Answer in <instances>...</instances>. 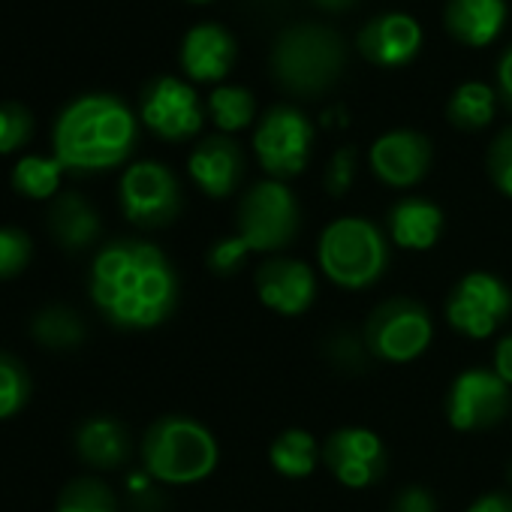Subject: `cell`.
I'll return each instance as SVG.
<instances>
[{
  "instance_id": "7402d4cb",
  "label": "cell",
  "mask_w": 512,
  "mask_h": 512,
  "mask_svg": "<svg viewBox=\"0 0 512 512\" xmlns=\"http://www.w3.org/2000/svg\"><path fill=\"white\" fill-rule=\"evenodd\" d=\"M443 232V211L431 199L407 196L389 211V235L404 250H431Z\"/></svg>"
},
{
  "instance_id": "f35d334b",
  "label": "cell",
  "mask_w": 512,
  "mask_h": 512,
  "mask_svg": "<svg viewBox=\"0 0 512 512\" xmlns=\"http://www.w3.org/2000/svg\"><path fill=\"white\" fill-rule=\"evenodd\" d=\"M317 7H323V10H332V13H338V10H347V7H353L356 0H314Z\"/></svg>"
},
{
  "instance_id": "4316f807",
  "label": "cell",
  "mask_w": 512,
  "mask_h": 512,
  "mask_svg": "<svg viewBox=\"0 0 512 512\" xmlns=\"http://www.w3.org/2000/svg\"><path fill=\"white\" fill-rule=\"evenodd\" d=\"M208 115L217 124L220 133H238L244 130L256 115V100L247 88L238 85H220L208 97Z\"/></svg>"
},
{
  "instance_id": "f546056e",
  "label": "cell",
  "mask_w": 512,
  "mask_h": 512,
  "mask_svg": "<svg viewBox=\"0 0 512 512\" xmlns=\"http://www.w3.org/2000/svg\"><path fill=\"white\" fill-rule=\"evenodd\" d=\"M34 260V238L22 226H0V281L19 278Z\"/></svg>"
},
{
  "instance_id": "ab89813d",
  "label": "cell",
  "mask_w": 512,
  "mask_h": 512,
  "mask_svg": "<svg viewBox=\"0 0 512 512\" xmlns=\"http://www.w3.org/2000/svg\"><path fill=\"white\" fill-rule=\"evenodd\" d=\"M190 4H211V0H190Z\"/></svg>"
},
{
  "instance_id": "e0dca14e",
  "label": "cell",
  "mask_w": 512,
  "mask_h": 512,
  "mask_svg": "<svg viewBox=\"0 0 512 512\" xmlns=\"http://www.w3.org/2000/svg\"><path fill=\"white\" fill-rule=\"evenodd\" d=\"M187 172L205 196L223 199L232 196L244 178V154L235 139L208 136L190 151Z\"/></svg>"
},
{
  "instance_id": "8d00e7d4",
  "label": "cell",
  "mask_w": 512,
  "mask_h": 512,
  "mask_svg": "<svg viewBox=\"0 0 512 512\" xmlns=\"http://www.w3.org/2000/svg\"><path fill=\"white\" fill-rule=\"evenodd\" d=\"M467 512H512V494H506V491L482 494L470 503Z\"/></svg>"
},
{
  "instance_id": "52a82bcc",
  "label": "cell",
  "mask_w": 512,
  "mask_h": 512,
  "mask_svg": "<svg viewBox=\"0 0 512 512\" xmlns=\"http://www.w3.org/2000/svg\"><path fill=\"white\" fill-rule=\"evenodd\" d=\"M434 338L431 314L413 299H389L368 317L365 347L374 359L404 365L419 359Z\"/></svg>"
},
{
  "instance_id": "d6986e66",
  "label": "cell",
  "mask_w": 512,
  "mask_h": 512,
  "mask_svg": "<svg viewBox=\"0 0 512 512\" xmlns=\"http://www.w3.org/2000/svg\"><path fill=\"white\" fill-rule=\"evenodd\" d=\"M46 226H49L52 241L67 253H82L94 247L103 232V220L97 208L76 190H64L52 199Z\"/></svg>"
},
{
  "instance_id": "836d02e7",
  "label": "cell",
  "mask_w": 512,
  "mask_h": 512,
  "mask_svg": "<svg viewBox=\"0 0 512 512\" xmlns=\"http://www.w3.org/2000/svg\"><path fill=\"white\" fill-rule=\"evenodd\" d=\"M353 178H356V148L347 145V148L335 151L332 160H329V169H326V190H329L332 196H344V193L350 190Z\"/></svg>"
},
{
  "instance_id": "8fae6325",
  "label": "cell",
  "mask_w": 512,
  "mask_h": 512,
  "mask_svg": "<svg viewBox=\"0 0 512 512\" xmlns=\"http://www.w3.org/2000/svg\"><path fill=\"white\" fill-rule=\"evenodd\" d=\"M139 115L142 124L166 142H184L202 127V103L196 91L175 76H157L142 88Z\"/></svg>"
},
{
  "instance_id": "277c9868",
  "label": "cell",
  "mask_w": 512,
  "mask_h": 512,
  "mask_svg": "<svg viewBox=\"0 0 512 512\" xmlns=\"http://www.w3.org/2000/svg\"><path fill=\"white\" fill-rule=\"evenodd\" d=\"M344 43L332 28L296 25L287 28L272 49V73L284 91L317 97L329 91L344 73Z\"/></svg>"
},
{
  "instance_id": "9c48e42d",
  "label": "cell",
  "mask_w": 512,
  "mask_h": 512,
  "mask_svg": "<svg viewBox=\"0 0 512 512\" xmlns=\"http://www.w3.org/2000/svg\"><path fill=\"white\" fill-rule=\"evenodd\" d=\"M311 145H314V127L293 106L269 109L253 133L256 160H260V166L275 181L302 175L311 160Z\"/></svg>"
},
{
  "instance_id": "1f68e13d",
  "label": "cell",
  "mask_w": 512,
  "mask_h": 512,
  "mask_svg": "<svg viewBox=\"0 0 512 512\" xmlns=\"http://www.w3.org/2000/svg\"><path fill=\"white\" fill-rule=\"evenodd\" d=\"M253 250H250V244L235 232V235H226V238H217L214 244H211V250H208V269L214 272V275H235L238 269H241V263L247 260Z\"/></svg>"
},
{
  "instance_id": "4fadbf2b",
  "label": "cell",
  "mask_w": 512,
  "mask_h": 512,
  "mask_svg": "<svg viewBox=\"0 0 512 512\" xmlns=\"http://www.w3.org/2000/svg\"><path fill=\"white\" fill-rule=\"evenodd\" d=\"M323 464L341 485L359 491L383 479L389 455L383 440L371 428L350 425L329 434V440L323 443Z\"/></svg>"
},
{
  "instance_id": "7c38bea8",
  "label": "cell",
  "mask_w": 512,
  "mask_h": 512,
  "mask_svg": "<svg viewBox=\"0 0 512 512\" xmlns=\"http://www.w3.org/2000/svg\"><path fill=\"white\" fill-rule=\"evenodd\" d=\"M509 413V386L485 368L458 374L446 395V419L455 431L494 428Z\"/></svg>"
},
{
  "instance_id": "3957f363",
  "label": "cell",
  "mask_w": 512,
  "mask_h": 512,
  "mask_svg": "<svg viewBox=\"0 0 512 512\" xmlns=\"http://www.w3.org/2000/svg\"><path fill=\"white\" fill-rule=\"evenodd\" d=\"M214 434L190 416H160L142 437V467L166 485H193L217 467Z\"/></svg>"
},
{
  "instance_id": "44dd1931",
  "label": "cell",
  "mask_w": 512,
  "mask_h": 512,
  "mask_svg": "<svg viewBox=\"0 0 512 512\" xmlns=\"http://www.w3.org/2000/svg\"><path fill=\"white\" fill-rule=\"evenodd\" d=\"M443 22L458 43L473 49L488 46L503 31L506 0H449Z\"/></svg>"
},
{
  "instance_id": "d4e9b609",
  "label": "cell",
  "mask_w": 512,
  "mask_h": 512,
  "mask_svg": "<svg viewBox=\"0 0 512 512\" xmlns=\"http://www.w3.org/2000/svg\"><path fill=\"white\" fill-rule=\"evenodd\" d=\"M64 166L61 160L52 154V157H43V154H28L22 157L16 166H13V175H10V184L16 193H22L25 199H55L61 193V178H64Z\"/></svg>"
},
{
  "instance_id": "9a60e30c",
  "label": "cell",
  "mask_w": 512,
  "mask_h": 512,
  "mask_svg": "<svg viewBox=\"0 0 512 512\" xmlns=\"http://www.w3.org/2000/svg\"><path fill=\"white\" fill-rule=\"evenodd\" d=\"M431 166V142L416 130H389L371 145V169L389 187H413Z\"/></svg>"
},
{
  "instance_id": "ba28073f",
  "label": "cell",
  "mask_w": 512,
  "mask_h": 512,
  "mask_svg": "<svg viewBox=\"0 0 512 512\" xmlns=\"http://www.w3.org/2000/svg\"><path fill=\"white\" fill-rule=\"evenodd\" d=\"M124 217L139 229H163L181 211V187L169 166L157 160H139L127 166L118 184Z\"/></svg>"
},
{
  "instance_id": "5bb4252c",
  "label": "cell",
  "mask_w": 512,
  "mask_h": 512,
  "mask_svg": "<svg viewBox=\"0 0 512 512\" xmlns=\"http://www.w3.org/2000/svg\"><path fill=\"white\" fill-rule=\"evenodd\" d=\"M256 296H260V302L269 311L281 317H299L317 299L314 269L302 260L275 256V260L263 263L260 272H256Z\"/></svg>"
},
{
  "instance_id": "cb8c5ba5",
  "label": "cell",
  "mask_w": 512,
  "mask_h": 512,
  "mask_svg": "<svg viewBox=\"0 0 512 512\" xmlns=\"http://www.w3.org/2000/svg\"><path fill=\"white\" fill-rule=\"evenodd\" d=\"M323 458V449H317V440L305 428H287L281 431L269 446L272 467L287 479H305L314 473L317 461Z\"/></svg>"
},
{
  "instance_id": "ffe728a7",
  "label": "cell",
  "mask_w": 512,
  "mask_h": 512,
  "mask_svg": "<svg viewBox=\"0 0 512 512\" xmlns=\"http://www.w3.org/2000/svg\"><path fill=\"white\" fill-rule=\"evenodd\" d=\"M130 431L112 416H91L76 431V452L94 470H118L130 458Z\"/></svg>"
},
{
  "instance_id": "7a4b0ae2",
  "label": "cell",
  "mask_w": 512,
  "mask_h": 512,
  "mask_svg": "<svg viewBox=\"0 0 512 512\" xmlns=\"http://www.w3.org/2000/svg\"><path fill=\"white\" fill-rule=\"evenodd\" d=\"M136 142V115L112 94L76 97L61 109L52 127V154L67 172H103L121 166Z\"/></svg>"
},
{
  "instance_id": "d6a6232c",
  "label": "cell",
  "mask_w": 512,
  "mask_h": 512,
  "mask_svg": "<svg viewBox=\"0 0 512 512\" xmlns=\"http://www.w3.org/2000/svg\"><path fill=\"white\" fill-rule=\"evenodd\" d=\"M488 175L494 187L512 199V127L500 130L488 148Z\"/></svg>"
},
{
  "instance_id": "5b68a950",
  "label": "cell",
  "mask_w": 512,
  "mask_h": 512,
  "mask_svg": "<svg viewBox=\"0 0 512 512\" xmlns=\"http://www.w3.org/2000/svg\"><path fill=\"white\" fill-rule=\"evenodd\" d=\"M317 260L332 284L344 290H365L383 278L389 266V244L371 220L338 217L320 235Z\"/></svg>"
},
{
  "instance_id": "6da1fadb",
  "label": "cell",
  "mask_w": 512,
  "mask_h": 512,
  "mask_svg": "<svg viewBox=\"0 0 512 512\" xmlns=\"http://www.w3.org/2000/svg\"><path fill=\"white\" fill-rule=\"evenodd\" d=\"M91 302L118 329H157L178 305V275L157 244L121 238L94 256Z\"/></svg>"
},
{
  "instance_id": "74e56055",
  "label": "cell",
  "mask_w": 512,
  "mask_h": 512,
  "mask_svg": "<svg viewBox=\"0 0 512 512\" xmlns=\"http://www.w3.org/2000/svg\"><path fill=\"white\" fill-rule=\"evenodd\" d=\"M497 88H500V100L512 109V46L500 55V64H497Z\"/></svg>"
},
{
  "instance_id": "ac0fdd59",
  "label": "cell",
  "mask_w": 512,
  "mask_h": 512,
  "mask_svg": "<svg viewBox=\"0 0 512 512\" xmlns=\"http://www.w3.org/2000/svg\"><path fill=\"white\" fill-rule=\"evenodd\" d=\"M235 64V40L214 22L193 25L181 43V67L193 82H220Z\"/></svg>"
},
{
  "instance_id": "8992f818",
  "label": "cell",
  "mask_w": 512,
  "mask_h": 512,
  "mask_svg": "<svg viewBox=\"0 0 512 512\" xmlns=\"http://www.w3.org/2000/svg\"><path fill=\"white\" fill-rule=\"evenodd\" d=\"M253 253H278L299 232V202L284 181L266 178L238 202V229Z\"/></svg>"
},
{
  "instance_id": "603a6c76",
  "label": "cell",
  "mask_w": 512,
  "mask_h": 512,
  "mask_svg": "<svg viewBox=\"0 0 512 512\" xmlns=\"http://www.w3.org/2000/svg\"><path fill=\"white\" fill-rule=\"evenodd\" d=\"M31 338L46 350L64 353V350H76L85 344L88 326L79 311L67 305H49L31 317Z\"/></svg>"
},
{
  "instance_id": "f1b7e54d",
  "label": "cell",
  "mask_w": 512,
  "mask_h": 512,
  "mask_svg": "<svg viewBox=\"0 0 512 512\" xmlns=\"http://www.w3.org/2000/svg\"><path fill=\"white\" fill-rule=\"evenodd\" d=\"M31 389L34 383L22 359L0 350V422L25 410V404L31 401Z\"/></svg>"
},
{
  "instance_id": "30bf717a",
  "label": "cell",
  "mask_w": 512,
  "mask_h": 512,
  "mask_svg": "<svg viewBox=\"0 0 512 512\" xmlns=\"http://www.w3.org/2000/svg\"><path fill=\"white\" fill-rule=\"evenodd\" d=\"M509 311H512L509 287L488 272L464 275L446 299L449 326L470 341L491 338L506 323Z\"/></svg>"
},
{
  "instance_id": "d590c367",
  "label": "cell",
  "mask_w": 512,
  "mask_h": 512,
  "mask_svg": "<svg viewBox=\"0 0 512 512\" xmlns=\"http://www.w3.org/2000/svg\"><path fill=\"white\" fill-rule=\"evenodd\" d=\"M494 374L506 386H512V335L500 338L497 347H494Z\"/></svg>"
},
{
  "instance_id": "83f0119b",
  "label": "cell",
  "mask_w": 512,
  "mask_h": 512,
  "mask_svg": "<svg viewBox=\"0 0 512 512\" xmlns=\"http://www.w3.org/2000/svg\"><path fill=\"white\" fill-rule=\"evenodd\" d=\"M55 512H118V497L103 479L79 476L61 488Z\"/></svg>"
},
{
  "instance_id": "484cf974",
  "label": "cell",
  "mask_w": 512,
  "mask_h": 512,
  "mask_svg": "<svg viewBox=\"0 0 512 512\" xmlns=\"http://www.w3.org/2000/svg\"><path fill=\"white\" fill-rule=\"evenodd\" d=\"M494 106H497V97H494V91L485 82H464L449 97L446 118H449L452 127L473 133V130H482V127L491 124Z\"/></svg>"
},
{
  "instance_id": "2e32d148",
  "label": "cell",
  "mask_w": 512,
  "mask_h": 512,
  "mask_svg": "<svg viewBox=\"0 0 512 512\" xmlns=\"http://www.w3.org/2000/svg\"><path fill=\"white\" fill-rule=\"evenodd\" d=\"M422 28L407 13H383L359 31V52L377 67H404L419 55Z\"/></svg>"
},
{
  "instance_id": "4dcf8cb0",
  "label": "cell",
  "mask_w": 512,
  "mask_h": 512,
  "mask_svg": "<svg viewBox=\"0 0 512 512\" xmlns=\"http://www.w3.org/2000/svg\"><path fill=\"white\" fill-rule=\"evenodd\" d=\"M34 115L25 103H0V154H13L34 139Z\"/></svg>"
},
{
  "instance_id": "60d3db41",
  "label": "cell",
  "mask_w": 512,
  "mask_h": 512,
  "mask_svg": "<svg viewBox=\"0 0 512 512\" xmlns=\"http://www.w3.org/2000/svg\"><path fill=\"white\" fill-rule=\"evenodd\" d=\"M506 476H509V482H512V467H509V473H506Z\"/></svg>"
},
{
  "instance_id": "e575fe53",
  "label": "cell",
  "mask_w": 512,
  "mask_h": 512,
  "mask_svg": "<svg viewBox=\"0 0 512 512\" xmlns=\"http://www.w3.org/2000/svg\"><path fill=\"white\" fill-rule=\"evenodd\" d=\"M392 512H437V503H434L431 491H425L419 485H410L395 497Z\"/></svg>"
}]
</instances>
